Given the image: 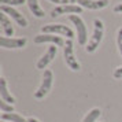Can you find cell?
Here are the masks:
<instances>
[{
	"mask_svg": "<svg viewBox=\"0 0 122 122\" xmlns=\"http://www.w3.org/2000/svg\"><path fill=\"white\" fill-rule=\"evenodd\" d=\"M93 25H95L93 34H92L91 40L88 41V44H86V47H85L86 52H89V54L96 51V48L99 47L100 41H102V39H103V33H104V25H103V22H102L100 19H95Z\"/></svg>",
	"mask_w": 122,
	"mask_h": 122,
	"instance_id": "6da1fadb",
	"label": "cell"
},
{
	"mask_svg": "<svg viewBox=\"0 0 122 122\" xmlns=\"http://www.w3.org/2000/svg\"><path fill=\"white\" fill-rule=\"evenodd\" d=\"M41 32L45 34H61V36H66L69 40L74 37V32L71 29L66 26V25H61V23H50L41 28Z\"/></svg>",
	"mask_w": 122,
	"mask_h": 122,
	"instance_id": "7a4b0ae2",
	"label": "cell"
},
{
	"mask_svg": "<svg viewBox=\"0 0 122 122\" xmlns=\"http://www.w3.org/2000/svg\"><path fill=\"white\" fill-rule=\"evenodd\" d=\"M63 55H65V61H66V65L71 70L74 71H78L81 66H80V63H78L77 58L74 55V47H73V41L71 40H67L66 43H65V47H63Z\"/></svg>",
	"mask_w": 122,
	"mask_h": 122,
	"instance_id": "3957f363",
	"label": "cell"
},
{
	"mask_svg": "<svg viewBox=\"0 0 122 122\" xmlns=\"http://www.w3.org/2000/svg\"><path fill=\"white\" fill-rule=\"evenodd\" d=\"M69 19L74 23V26L77 29V39H78V44L80 45H85L86 40H88V29L85 26V23L81 18L78 17L77 14H73L69 17Z\"/></svg>",
	"mask_w": 122,
	"mask_h": 122,
	"instance_id": "277c9868",
	"label": "cell"
},
{
	"mask_svg": "<svg viewBox=\"0 0 122 122\" xmlns=\"http://www.w3.org/2000/svg\"><path fill=\"white\" fill-rule=\"evenodd\" d=\"M52 80H54V74L51 70H44V74H43V80H41V85L40 88L36 91L34 93V97L36 99H43L44 96L48 95L51 86H52Z\"/></svg>",
	"mask_w": 122,
	"mask_h": 122,
	"instance_id": "5b68a950",
	"label": "cell"
},
{
	"mask_svg": "<svg viewBox=\"0 0 122 122\" xmlns=\"http://www.w3.org/2000/svg\"><path fill=\"white\" fill-rule=\"evenodd\" d=\"M82 12V7L78 4H63V6H58L51 11V17L56 18L61 17L63 14H81Z\"/></svg>",
	"mask_w": 122,
	"mask_h": 122,
	"instance_id": "8992f818",
	"label": "cell"
},
{
	"mask_svg": "<svg viewBox=\"0 0 122 122\" xmlns=\"http://www.w3.org/2000/svg\"><path fill=\"white\" fill-rule=\"evenodd\" d=\"M0 10H1V12H4V14H8V15H10V17H11L12 19L21 26V28H26V26H28V21H26V18L23 17L19 11H17L14 7L0 6Z\"/></svg>",
	"mask_w": 122,
	"mask_h": 122,
	"instance_id": "52a82bcc",
	"label": "cell"
},
{
	"mask_svg": "<svg viewBox=\"0 0 122 122\" xmlns=\"http://www.w3.org/2000/svg\"><path fill=\"white\" fill-rule=\"evenodd\" d=\"M26 43H28V40L25 37H19V39H12V37H7V36L0 37V44L3 48H23Z\"/></svg>",
	"mask_w": 122,
	"mask_h": 122,
	"instance_id": "ba28073f",
	"label": "cell"
},
{
	"mask_svg": "<svg viewBox=\"0 0 122 122\" xmlns=\"http://www.w3.org/2000/svg\"><path fill=\"white\" fill-rule=\"evenodd\" d=\"M34 43L36 44H43V43H52L54 45H63L65 47V40L61 36H55V34H37L34 37Z\"/></svg>",
	"mask_w": 122,
	"mask_h": 122,
	"instance_id": "9c48e42d",
	"label": "cell"
},
{
	"mask_svg": "<svg viewBox=\"0 0 122 122\" xmlns=\"http://www.w3.org/2000/svg\"><path fill=\"white\" fill-rule=\"evenodd\" d=\"M56 52H58V47H55V45L50 47V48L47 50V52H45L44 55H43V56L39 59V62H37L36 67H37V69H40V70L45 69V67H47V66L51 63V62L54 61V58H55Z\"/></svg>",
	"mask_w": 122,
	"mask_h": 122,
	"instance_id": "30bf717a",
	"label": "cell"
},
{
	"mask_svg": "<svg viewBox=\"0 0 122 122\" xmlns=\"http://www.w3.org/2000/svg\"><path fill=\"white\" fill-rule=\"evenodd\" d=\"M77 4L89 10H102L108 6V0H77Z\"/></svg>",
	"mask_w": 122,
	"mask_h": 122,
	"instance_id": "8fae6325",
	"label": "cell"
},
{
	"mask_svg": "<svg viewBox=\"0 0 122 122\" xmlns=\"http://www.w3.org/2000/svg\"><path fill=\"white\" fill-rule=\"evenodd\" d=\"M0 96H1V100H4L7 103H10L12 104L15 99H14V96H12L10 92H8V89H7V81L6 78H0Z\"/></svg>",
	"mask_w": 122,
	"mask_h": 122,
	"instance_id": "7c38bea8",
	"label": "cell"
},
{
	"mask_svg": "<svg viewBox=\"0 0 122 122\" xmlns=\"http://www.w3.org/2000/svg\"><path fill=\"white\" fill-rule=\"evenodd\" d=\"M0 22H1V30H3L4 36L11 37L12 34H14V28H12L11 21L7 18V15L4 14V12H3V14H0Z\"/></svg>",
	"mask_w": 122,
	"mask_h": 122,
	"instance_id": "4fadbf2b",
	"label": "cell"
},
{
	"mask_svg": "<svg viewBox=\"0 0 122 122\" xmlns=\"http://www.w3.org/2000/svg\"><path fill=\"white\" fill-rule=\"evenodd\" d=\"M26 3H28L30 12L33 14L34 17H36V18H44L45 12H44V10H43V8L40 7L39 0H28Z\"/></svg>",
	"mask_w": 122,
	"mask_h": 122,
	"instance_id": "5bb4252c",
	"label": "cell"
},
{
	"mask_svg": "<svg viewBox=\"0 0 122 122\" xmlns=\"http://www.w3.org/2000/svg\"><path fill=\"white\" fill-rule=\"evenodd\" d=\"M1 121H10V122H29L25 119L22 115H19L17 112H3L1 114Z\"/></svg>",
	"mask_w": 122,
	"mask_h": 122,
	"instance_id": "9a60e30c",
	"label": "cell"
},
{
	"mask_svg": "<svg viewBox=\"0 0 122 122\" xmlns=\"http://www.w3.org/2000/svg\"><path fill=\"white\" fill-rule=\"evenodd\" d=\"M100 114H102V111H100L99 108H93V110H91L88 114L85 115L82 122H95L100 117Z\"/></svg>",
	"mask_w": 122,
	"mask_h": 122,
	"instance_id": "2e32d148",
	"label": "cell"
},
{
	"mask_svg": "<svg viewBox=\"0 0 122 122\" xmlns=\"http://www.w3.org/2000/svg\"><path fill=\"white\" fill-rule=\"evenodd\" d=\"M25 1H28V0H0L1 6H10V7L21 6V4L25 3Z\"/></svg>",
	"mask_w": 122,
	"mask_h": 122,
	"instance_id": "e0dca14e",
	"label": "cell"
},
{
	"mask_svg": "<svg viewBox=\"0 0 122 122\" xmlns=\"http://www.w3.org/2000/svg\"><path fill=\"white\" fill-rule=\"evenodd\" d=\"M0 108L3 112H14V106L10 104V103H7L4 100H1L0 102Z\"/></svg>",
	"mask_w": 122,
	"mask_h": 122,
	"instance_id": "ac0fdd59",
	"label": "cell"
},
{
	"mask_svg": "<svg viewBox=\"0 0 122 122\" xmlns=\"http://www.w3.org/2000/svg\"><path fill=\"white\" fill-rule=\"evenodd\" d=\"M117 45H118V50H119V54L122 56V28L118 30L117 33Z\"/></svg>",
	"mask_w": 122,
	"mask_h": 122,
	"instance_id": "d6986e66",
	"label": "cell"
},
{
	"mask_svg": "<svg viewBox=\"0 0 122 122\" xmlns=\"http://www.w3.org/2000/svg\"><path fill=\"white\" fill-rule=\"evenodd\" d=\"M114 78H117V80L122 78V66L115 69V71H114Z\"/></svg>",
	"mask_w": 122,
	"mask_h": 122,
	"instance_id": "ffe728a7",
	"label": "cell"
},
{
	"mask_svg": "<svg viewBox=\"0 0 122 122\" xmlns=\"http://www.w3.org/2000/svg\"><path fill=\"white\" fill-rule=\"evenodd\" d=\"M50 1H51V3H58V4H61V6L70 3V0H50Z\"/></svg>",
	"mask_w": 122,
	"mask_h": 122,
	"instance_id": "44dd1931",
	"label": "cell"
},
{
	"mask_svg": "<svg viewBox=\"0 0 122 122\" xmlns=\"http://www.w3.org/2000/svg\"><path fill=\"white\" fill-rule=\"evenodd\" d=\"M114 12H121L122 14V3H119V4H117L114 7Z\"/></svg>",
	"mask_w": 122,
	"mask_h": 122,
	"instance_id": "7402d4cb",
	"label": "cell"
},
{
	"mask_svg": "<svg viewBox=\"0 0 122 122\" xmlns=\"http://www.w3.org/2000/svg\"><path fill=\"white\" fill-rule=\"evenodd\" d=\"M28 121H29V122H40L39 119H36V118H29Z\"/></svg>",
	"mask_w": 122,
	"mask_h": 122,
	"instance_id": "603a6c76",
	"label": "cell"
},
{
	"mask_svg": "<svg viewBox=\"0 0 122 122\" xmlns=\"http://www.w3.org/2000/svg\"><path fill=\"white\" fill-rule=\"evenodd\" d=\"M70 3H77V0H70Z\"/></svg>",
	"mask_w": 122,
	"mask_h": 122,
	"instance_id": "cb8c5ba5",
	"label": "cell"
},
{
	"mask_svg": "<svg viewBox=\"0 0 122 122\" xmlns=\"http://www.w3.org/2000/svg\"><path fill=\"white\" fill-rule=\"evenodd\" d=\"M1 122H7V121H1Z\"/></svg>",
	"mask_w": 122,
	"mask_h": 122,
	"instance_id": "d4e9b609",
	"label": "cell"
}]
</instances>
